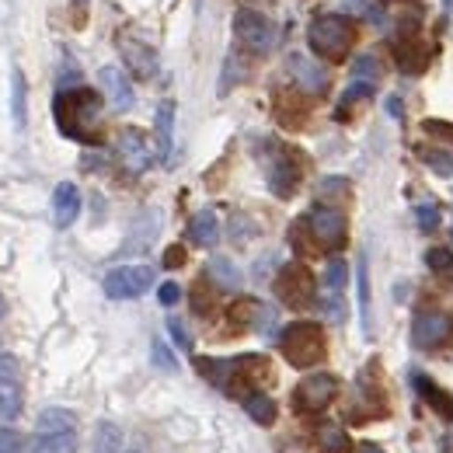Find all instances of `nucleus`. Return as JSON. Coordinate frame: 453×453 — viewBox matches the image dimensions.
<instances>
[{
	"instance_id": "obj_1",
	"label": "nucleus",
	"mask_w": 453,
	"mask_h": 453,
	"mask_svg": "<svg viewBox=\"0 0 453 453\" xmlns=\"http://www.w3.org/2000/svg\"><path fill=\"white\" fill-rule=\"evenodd\" d=\"M307 39H311V50L328 63H342L349 57L352 42H356V25L342 14H318L307 28Z\"/></svg>"
},
{
	"instance_id": "obj_2",
	"label": "nucleus",
	"mask_w": 453,
	"mask_h": 453,
	"mask_svg": "<svg viewBox=\"0 0 453 453\" xmlns=\"http://www.w3.org/2000/svg\"><path fill=\"white\" fill-rule=\"evenodd\" d=\"M280 349L289 359V366L307 370V366H314L325 356V332L314 321H293L280 335Z\"/></svg>"
},
{
	"instance_id": "obj_3",
	"label": "nucleus",
	"mask_w": 453,
	"mask_h": 453,
	"mask_svg": "<svg viewBox=\"0 0 453 453\" xmlns=\"http://www.w3.org/2000/svg\"><path fill=\"white\" fill-rule=\"evenodd\" d=\"M57 115L63 133L84 136L81 126H91L95 122V115H98V95L95 91H66V95H59Z\"/></svg>"
},
{
	"instance_id": "obj_4",
	"label": "nucleus",
	"mask_w": 453,
	"mask_h": 453,
	"mask_svg": "<svg viewBox=\"0 0 453 453\" xmlns=\"http://www.w3.org/2000/svg\"><path fill=\"white\" fill-rule=\"evenodd\" d=\"M234 35L241 39L244 50H251V53H269V50H273V39H276V28H273V21H269L265 14H258V11H251V7H241V11L234 14Z\"/></svg>"
},
{
	"instance_id": "obj_5",
	"label": "nucleus",
	"mask_w": 453,
	"mask_h": 453,
	"mask_svg": "<svg viewBox=\"0 0 453 453\" xmlns=\"http://www.w3.org/2000/svg\"><path fill=\"white\" fill-rule=\"evenodd\" d=\"M105 296L109 300H136L154 286V269L150 265H119L105 276Z\"/></svg>"
},
{
	"instance_id": "obj_6",
	"label": "nucleus",
	"mask_w": 453,
	"mask_h": 453,
	"mask_svg": "<svg viewBox=\"0 0 453 453\" xmlns=\"http://www.w3.org/2000/svg\"><path fill=\"white\" fill-rule=\"evenodd\" d=\"M335 395H339V380H335L332 373H314V377H307V380L296 384V391H293V408L303 411V415L325 411V408L335 401Z\"/></svg>"
},
{
	"instance_id": "obj_7",
	"label": "nucleus",
	"mask_w": 453,
	"mask_h": 453,
	"mask_svg": "<svg viewBox=\"0 0 453 453\" xmlns=\"http://www.w3.org/2000/svg\"><path fill=\"white\" fill-rule=\"evenodd\" d=\"M276 293L289 307H307L314 300V276H311V269L289 262L283 273L276 276Z\"/></svg>"
},
{
	"instance_id": "obj_8",
	"label": "nucleus",
	"mask_w": 453,
	"mask_h": 453,
	"mask_svg": "<svg viewBox=\"0 0 453 453\" xmlns=\"http://www.w3.org/2000/svg\"><path fill=\"white\" fill-rule=\"evenodd\" d=\"M115 150H119V161L133 174H143V171L154 165V150H150V140L140 133V129H122L119 140H115Z\"/></svg>"
},
{
	"instance_id": "obj_9",
	"label": "nucleus",
	"mask_w": 453,
	"mask_h": 453,
	"mask_svg": "<svg viewBox=\"0 0 453 453\" xmlns=\"http://www.w3.org/2000/svg\"><path fill=\"white\" fill-rule=\"evenodd\" d=\"M450 335H453V321L447 314H440V311H426L411 325V342L418 349H436V345H443Z\"/></svg>"
},
{
	"instance_id": "obj_10",
	"label": "nucleus",
	"mask_w": 453,
	"mask_h": 453,
	"mask_svg": "<svg viewBox=\"0 0 453 453\" xmlns=\"http://www.w3.org/2000/svg\"><path fill=\"white\" fill-rule=\"evenodd\" d=\"M307 224H311V234H314V241L321 248H339V244H345V217H342L339 210L321 206V210H314L307 217Z\"/></svg>"
},
{
	"instance_id": "obj_11",
	"label": "nucleus",
	"mask_w": 453,
	"mask_h": 453,
	"mask_svg": "<svg viewBox=\"0 0 453 453\" xmlns=\"http://www.w3.org/2000/svg\"><path fill=\"white\" fill-rule=\"evenodd\" d=\"M115 46H119V53H122V59H126V66H129L136 77H154L157 59H154V50H150L147 42H140V39L129 35V32H119Z\"/></svg>"
},
{
	"instance_id": "obj_12",
	"label": "nucleus",
	"mask_w": 453,
	"mask_h": 453,
	"mask_svg": "<svg viewBox=\"0 0 453 453\" xmlns=\"http://www.w3.org/2000/svg\"><path fill=\"white\" fill-rule=\"evenodd\" d=\"M98 81H102V91L109 95V102H112V109H119V112H126V109H133V102H136V95H133V84H129V73H126L122 66H102V73H98Z\"/></svg>"
},
{
	"instance_id": "obj_13",
	"label": "nucleus",
	"mask_w": 453,
	"mask_h": 453,
	"mask_svg": "<svg viewBox=\"0 0 453 453\" xmlns=\"http://www.w3.org/2000/svg\"><path fill=\"white\" fill-rule=\"evenodd\" d=\"M77 450V433H50V429H35L25 440L21 453H73Z\"/></svg>"
},
{
	"instance_id": "obj_14",
	"label": "nucleus",
	"mask_w": 453,
	"mask_h": 453,
	"mask_svg": "<svg viewBox=\"0 0 453 453\" xmlns=\"http://www.w3.org/2000/svg\"><path fill=\"white\" fill-rule=\"evenodd\" d=\"M81 217V188L73 181H59L53 192V220L57 226H70Z\"/></svg>"
},
{
	"instance_id": "obj_15",
	"label": "nucleus",
	"mask_w": 453,
	"mask_h": 453,
	"mask_svg": "<svg viewBox=\"0 0 453 453\" xmlns=\"http://www.w3.org/2000/svg\"><path fill=\"white\" fill-rule=\"evenodd\" d=\"M25 408V391H21V380L18 373L14 377H4L0 380V426H11Z\"/></svg>"
},
{
	"instance_id": "obj_16",
	"label": "nucleus",
	"mask_w": 453,
	"mask_h": 453,
	"mask_svg": "<svg viewBox=\"0 0 453 453\" xmlns=\"http://www.w3.org/2000/svg\"><path fill=\"white\" fill-rule=\"evenodd\" d=\"M154 126H157V154H161L165 165H171V150H174V102H161L157 105Z\"/></svg>"
},
{
	"instance_id": "obj_17",
	"label": "nucleus",
	"mask_w": 453,
	"mask_h": 453,
	"mask_svg": "<svg viewBox=\"0 0 453 453\" xmlns=\"http://www.w3.org/2000/svg\"><path fill=\"white\" fill-rule=\"evenodd\" d=\"M188 241L199 244V248H213V244L220 241V220H217L213 210H203V213L192 217V224H188Z\"/></svg>"
},
{
	"instance_id": "obj_18",
	"label": "nucleus",
	"mask_w": 453,
	"mask_h": 453,
	"mask_svg": "<svg viewBox=\"0 0 453 453\" xmlns=\"http://www.w3.org/2000/svg\"><path fill=\"white\" fill-rule=\"evenodd\" d=\"M296 181H300V168H296L289 157H276V161L269 165V185H273L276 196H283V199L293 196Z\"/></svg>"
},
{
	"instance_id": "obj_19",
	"label": "nucleus",
	"mask_w": 453,
	"mask_h": 453,
	"mask_svg": "<svg viewBox=\"0 0 453 453\" xmlns=\"http://www.w3.org/2000/svg\"><path fill=\"white\" fill-rule=\"evenodd\" d=\"M35 429H50V433H77V415L70 408H46L35 418Z\"/></svg>"
},
{
	"instance_id": "obj_20",
	"label": "nucleus",
	"mask_w": 453,
	"mask_h": 453,
	"mask_svg": "<svg viewBox=\"0 0 453 453\" xmlns=\"http://www.w3.org/2000/svg\"><path fill=\"white\" fill-rule=\"evenodd\" d=\"M415 388H418V395L426 397L443 418H453V397L447 395V391H440V388H436L429 377H422V373H415Z\"/></svg>"
},
{
	"instance_id": "obj_21",
	"label": "nucleus",
	"mask_w": 453,
	"mask_h": 453,
	"mask_svg": "<svg viewBox=\"0 0 453 453\" xmlns=\"http://www.w3.org/2000/svg\"><path fill=\"white\" fill-rule=\"evenodd\" d=\"M244 411H248L251 422H258V426H273V422H276V401L269 395H262V391L244 397Z\"/></svg>"
},
{
	"instance_id": "obj_22",
	"label": "nucleus",
	"mask_w": 453,
	"mask_h": 453,
	"mask_svg": "<svg viewBox=\"0 0 453 453\" xmlns=\"http://www.w3.org/2000/svg\"><path fill=\"white\" fill-rule=\"evenodd\" d=\"M11 112H14V126L25 129V73L14 66L11 70Z\"/></svg>"
},
{
	"instance_id": "obj_23",
	"label": "nucleus",
	"mask_w": 453,
	"mask_h": 453,
	"mask_svg": "<svg viewBox=\"0 0 453 453\" xmlns=\"http://www.w3.org/2000/svg\"><path fill=\"white\" fill-rule=\"evenodd\" d=\"M356 286H359V318H363V332L370 335V273H366V258H359V265H356Z\"/></svg>"
},
{
	"instance_id": "obj_24",
	"label": "nucleus",
	"mask_w": 453,
	"mask_h": 453,
	"mask_svg": "<svg viewBox=\"0 0 453 453\" xmlns=\"http://www.w3.org/2000/svg\"><path fill=\"white\" fill-rule=\"evenodd\" d=\"M426 265H429L433 273H440V276L453 280V251L450 248H433V251L426 255Z\"/></svg>"
},
{
	"instance_id": "obj_25",
	"label": "nucleus",
	"mask_w": 453,
	"mask_h": 453,
	"mask_svg": "<svg viewBox=\"0 0 453 453\" xmlns=\"http://www.w3.org/2000/svg\"><path fill=\"white\" fill-rule=\"evenodd\" d=\"M98 453H122V433L115 429L112 422L98 426Z\"/></svg>"
},
{
	"instance_id": "obj_26",
	"label": "nucleus",
	"mask_w": 453,
	"mask_h": 453,
	"mask_svg": "<svg viewBox=\"0 0 453 453\" xmlns=\"http://www.w3.org/2000/svg\"><path fill=\"white\" fill-rule=\"evenodd\" d=\"M210 276L217 280V283H224L226 289H234V286L241 283V276H237V269L226 262V258H213L210 262Z\"/></svg>"
},
{
	"instance_id": "obj_27",
	"label": "nucleus",
	"mask_w": 453,
	"mask_h": 453,
	"mask_svg": "<svg viewBox=\"0 0 453 453\" xmlns=\"http://www.w3.org/2000/svg\"><path fill=\"white\" fill-rule=\"evenodd\" d=\"M345 280H349V265L335 258V262H328V269H325V286H328V293H342L345 289Z\"/></svg>"
},
{
	"instance_id": "obj_28",
	"label": "nucleus",
	"mask_w": 453,
	"mask_h": 453,
	"mask_svg": "<svg viewBox=\"0 0 453 453\" xmlns=\"http://www.w3.org/2000/svg\"><path fill=\"white\" fill-rule=\"evenodd\" d=\"M415 217H418V226L426 234H433L440 226V206L436 203H422V206H415Z\"/></svg>"
},
{
	"instance_id": "obj_29",
	"label": "nucleus",
	"mask_w": 453,
	"mask_h": 453,
	"mask_svg": "<svg viewBox=\"0 0 453 453\" xmlns=\"http://www.w3.org/2000/svg\"><path fill=\"white\" fill-rule=\"evenodd\" d=\"M25 450V436L14 426H0V453H21Z\"/></svg>"
},
{
	"instance_id": "obj_30",
	"label": "nucleus",
	"mask_w": 453,
	"mask_h": 453,
	"mask_svg": "<svg viewBox=\"0 0 453 453\" xmlns=\"http://www.w3.org/2000/svg\"><path fill=\"white\" fill-rule=\"evenodd\" d=\"M422 157H426V165L436 171V174H453V157L447 150H422Z\"/></svg>"
},
{
	"instance_id": "obj_31",
	"label": "nucleus",
	"mask_w": 453,
	"mask_h": 453,
	"mask_svg": "<svg viewBox=\"0 0 453 453\" xmlns=\"http://www.w3.org/2000/svg\"><path fill=\"white\" fill-rule=\"evenodd\" d=\"M293 70H296V73H300V77H303V81H307L314 91H318V88H325V73H321V70H314L307 59L296 57V59H293Z\"/></svg>"
},
{
	"instance_id": "obj_32",
	"label": "nucleus",
	"mask_w": 453,
	"mask_h": 453,
	"mask_svg": "<svg viewBox=\"0 0 453 453\" xmlns=\"http://www.w3.org/2000/svg\"><path fill=\"white\" fill-rule=\"evenodd\" d=\"M377 73H380V66H377V59L373 57H359L356 63H352V77H359L363 84H366V81H373Z\"/></svg>"
},
{
	"instance_id": "obj_33",
	"label": "nucleus",
	"mask_w": 453,
	"mask_h": 453,
	"mask_svg": "<svg viewBox=\"0 0 453 453\" xmlns=\"http://www.w3.org/2000/svg\"><path fill=\"white\" fill-rule=\"evenodd\" d=\"M157 300H161L165 307H174V303L181 300V286H178V283H161V289H157Z\"/></svg>"
},
{
	"instance_id": "obj_34",
	"label": "nucleus",
	"mask_w": 453,
	"mask_h": 453,
	"mask_svg": "<svg viewBox=\"0 0 453 453\" xmlns=\"http://www.w3.org/2000/svg\"><path fill=\"white\" fill-rule=\"evenodd\" d=\"M154 363H157L161 370H178V363L171 359V352L165 342H154Z\"/></svg>"
},
{
	"instance_id": "obj_35",
	"label": "nucleus",
	"mask_w": 453,
	"mask_h": 453,
	"mask_svg": "<svg viewBox=\"0 0 453 453\" xmlns=\"http://www.w3.org/2000/svg\"><path fill=\"white\" fill-rule=\"evenodd\" d=\"M426 133H433V136H447V140H453V126H447V122H440V119H429V122H426Z\"/></svg>"
},
{
	"instance_id": "obj_36",
	"label": "nucleus",
	"mask_w": 453,
	"mask_h": 453,
	"mask_svg": "<svg viewBox=\"0 0 453 453\" xmlns=\"http://www.w3.org/2000/svg\"><path fill=\"white\" fill-rule=\"evenodd\" d=\"M168 328H171V335H174V342H178L181 349H188V345H192V339H188V332L181 328V321H174V318H171V321H168Z\"/></svg>"
},
{
	"instance_id": "obj_37",
	"label": "nucleus",
	"mask_w": 453,
	"mask_h": 453,
	"mask_svg": "<svg viewBox=\"0 0 453 453\" xmlns=\"http://www.w3.org/2000/svg\"><path fill=\"white\" fill-rule=\"evenodd\" d=\"M14 373H18L14 356H4V352H0V380H4V377H14Z\"/></svg>"
},
{
	"instance_id": "obj_38",
	"label": "nucleus",
	"mask_w": 453,
	"mask_h": 453,
	"mask_svg": "<svg viewBox=\"0 0 453 453\" xmlns=\"http://www.w3.org/2000/svg\"><path fill=\"white\" fill-rule=\"evenodd\" d=\"M181 262H185V251H181V248H171L168 255H165V265H168V269L181 265Z\"/></svg>"
},
{
	"instance_id": "obj_39",
	"label": "nucleus",
	"mask_w": 453,
	"mask_h": 453,
	"mask_svg": "<svg viewBox=\"0 0 453 453\" xmlns=\"http://www.w3.org/2000/svg\"><path fill=\"white\" fill-rule=\"evenodd\" d=\"M359 453H384L380 447H359Z\"/></svg>"
},
{
	"instance_id": "obj_40",
	"label": "nucleus",
	"mask_w": 453,
	"mask_h": 453,
	"mask_svg": "<svg viewBox=\"0 0 453 453\" xmlns=\"http://www.w3.org/2000/svg\"><path fill=\"white\" fill-rule=\"evenodd\" d=\"M4 311H7V303H4V296H0V318H4Z\"/></svg>"
}]
</instances>
